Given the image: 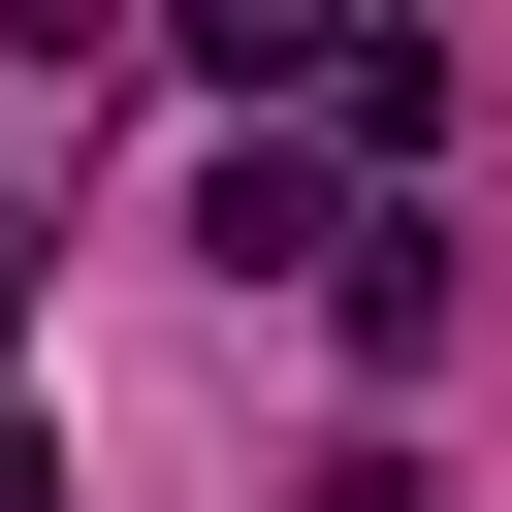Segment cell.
Returning a JSON list of instances; mask_svg holds the SVG:
<instances>
[{"mask_svg": "<svg viewBox=\"0 0 512 512\" xmlns=\"http://www.w3.org/2000/svg\"><path fill=\"white\" fill-rule=\"evenodd\" d=\"M192 256H224V288H352V192H320V160H256V128H224V160H192Z\"/></svg>", "mask_w": 512, "mask_h": 512, "instance_id": "obj_1", "label": "cell"}, {"mask_svg": "<svg viewBox=\"0 0 512 512\" xmlns=\"http://www.w3.org/2000/svg\"><path fill=\"white\" fill-rule=\"evenodd\" d=\"M288 512H448V480H416V448H320V480H288Z\"/></svg>", "mask_w": 512, "mask_h": 512, "instance_id": "obj_2", "label": "cell"}]
</instances>
